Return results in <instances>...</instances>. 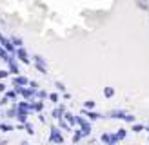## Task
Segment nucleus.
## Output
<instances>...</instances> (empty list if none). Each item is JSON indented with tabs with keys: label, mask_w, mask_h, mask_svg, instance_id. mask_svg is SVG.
<instances>
[{
	"label": "nucleus",
	"mask_w": 149,
	"mask_h": 145,
	"mask_svg": "<svg viewBox=\"0 0 149 145\" xmlns=\"http://www.w3.org/2000/svg\"><path fill=\"white\" fill-rule=\"evenodd\" d=\"M124 120H125V122H131V123H135V116H131V114H127V113H125Z\"/></svg>",
	"instance_id": "24"
},
{
	"label": "nucleus",
	"mask_w": 149,
	"mask_h": 145,
	"mask_svg": "<svg viewBox=\"0 0 149 145\" xmlns=\"http://www.w3.org/2000/svg\"><path fill=\"white\" fill-rule=\"evenodd\" d=\"M58 127L64 129V130H69V129H71V125H69V123H65L62 118H58Z\"/></svg>",
	"instance_id": "13"
},
{
	"label": "nucleus",
	"mask_w": 149,
	"mask_h": 145,
	"mask_svg": "<svg viewBox=\"0 0 149 145\" xmlns=\"http://www.w3.org/2000/svg\"><path fill=\"white\" fill-rule=\"evenodd\" d=\"M93 107H95V102H93V100L86 102V109H93Z\"/></svg>",
	"instance_id": "26"
},
{
	"label": "nucleus",
	"mask_w": 149,
	"mask_h": 145,
	"mask_svg": "<svg viewBox=\"0 0 149 145\" xmlns=\"http://www.w3.org/2000/svg\"><path fill=\"white\" fill-rule=\"evenodd\" d=\"M35 96H36V98H46V96H47V93H46V91H38V93L35 91Z\"/></svg>",
	"instance_id": "22"
},
{
	"label": "nucleus",
	"mask_w": 149,
	"mask_h": 145,
	"mask_svg": "<svg viewBox=\"0 0 149 145\" xmlns=\"http://www.w3.org/2000/svg\"><path fill=\"white\" fill-rule=\"evenodd\" d=\"M6 104H7V98H6V96H4V98H2V100H0V105H6Z\"/></svg>",
	"instance_id": "32"
},
{
	"label": "nucleus",
	"mask_w": 149,
	"mask_h": 145,
	"mask_svg": "<svg viewBox=\"0 0 149 145\" xmlns=\"http://www.w3.org/2000/svg\"><path fill=\"white\" fill-rule=\"evenodd\" d=\"M49 143H64V136L58 133V127H53V129H51Z\"/></svg>",
	"instance_id": "2"
},
{
	"label": "nucleus",
	"mask_w": 149,
	"mask_h": 145,
	"mask_svg": "<svg viewBox=\"0 0 149 145\" xmlns=\"http://www.w3.org/2000/svg\"><path fill=\"white\" fill-rule=\"evenodd\" d=\"M62 118L68 120V122H69V125H74V116H73L71 113H64V114H62Z\"/></svg>",
	"instance_id": "12"
},
{
	"label": "nucleus",
	"mask_w": 149,
	"mask_h": 145,
	"mask_svg": "<svg viewBox=\"0 0 149 145\" xmlns=\"http://www.w3.org/2000/svg\"><path fill=\"white\" fill-rule=\"evenodd\" d=\"M27 85H31V89H35V91H36V87H38V82H35V80H33V82H29Z\"/></svg>",
	"instance_id": "27"
},
{
	"label": "nucleus",
	"mask_w": 149,
	"mask_h": 145,
	"mask_svg": "<svg viewBox=\"0 0 149 145\" xmlns=\"http://www.w3.org/2000/svg\"><path fill=\"white\" fill-rule=\"evenodd\" d=\"M124 116H125V111H113L109 114V118H120V120H124Z\"/></svg>",
	"instance_id": "11"
},
{
	"label": "nucleus",
	"mask_w": 149,
	"mask_h": 145,
	"mask_svg": "<svg viewBox=\"0 0 149 145\" xmlns=\"http://www.w3.org/2000/svg\"><path fill=\"white\" fill-rule=\"evenodd\" d=\"M144 127L142 125H133V130H135V133H140V130H142Z\"/></svg>",
	"instance_id": "29"
},
{
	"label": "nucleus",
	"mask_w": 149,
	"mask_h": 145,
	"mask_svg": "<svg viewBox=\"0 0 149 145\" xmlns=\"http://www.w3.org/2000/svg\"><path fill=\"white\" fill-rule=\"evenodd\" d=\"M0 53H2V46H0Z\"/></svg>",
	"instance_id": "34"
},
{
	"label": "nucleus",
	"mask_w": 149,
	"mask_h": 145,
	"mask_svg": "<svg viewBox=\"0 0 149 145\" xmlns=\"http://www.w3.org/2000/svg\"><path fill=\"white\" fill-rule=\"evenodd\" d=\"M0 129H2L4 133H7V130H11L13 127H11V125H0Z\"/></svg>",
	"instance_id": "28"
},
{
	"label": "nucleus",
	"mask_w": 149,
	"mask_h": 145,
	"mask_svg": "<svg viewBox=\"0 0 149 145\" xmlns=\"http://www.w3.org/2000/svg\"><path fill=\"white\" fill-rule=\"evenodd\" d=\"M33 62H35V67L38 69L42 75H47V67H46V60L40 56V55H35L33 56Z\"/></svg>",
	"instance_id": "1"
},
{
	"label": "nucleus",
	"mask_w": 149,
	"mask_h": 145,
	"mask_svg": "<svg viewBox=\"0 0 149 145\" xmlns=\"http://www.w3.org/2000/svg\"><path fill=\"white\" fill-rule=\"evenodd\" d=\"M7 76H9V71H4V69H0V80H6Z\"/></svg>",
	"instance_id": "23"
},
{
	"label": "nucleus",
	"mask_w": 149,
	"mask_h": 145,
	"mask_svg": "<svg viewBox=\"0 0 149 145\" xmlns=\"http://www.w3.org/2000/svg\"><path fill=\"white\" fill-rule=\"evenodd\" d=\"M115 94V91H113V87H106V89H104V96L106 98H111Z\"/></svg>",
	"instance_id": "15"
},
{
	"label": "nucleus",
	"mask_w": 149,
	"mask_h": 145,
	"mask_svg": "<svg viewBox=\"0 0 149 145\" xmlns=\"http://www.w3.org/2000/svg\"><path fill=\"white\" fill-rule=\"evenodd\" d=\"M20 94H22V96H24V98H35V89H31V87H29V89H20Z\"/></svg>",
	"instance_id": "7"
},
{
	"label": "nucleus",
	"mask_w": 149,
	"mask_h": 145,
	"mask_svg": "<svg viewBox=\"0 0 149 145\" xmlns=\"http://www.w3.org/2000/svg\"><path fill=\"white\" fill-rule=\"evenodd\" d=\"M80 138H82V130H77V133H74V134H73V142H74V143H77V142L80 140Z\"/></svg>",
	"instance_id": "21"
},
{
	"label": "nucleus",
	"mask_w": 149,
	"mask_h": 145,
	"mask_svg": "<svg viewBox=\"0 0 149 145\" xmlns=\"http://www.w3.org/2000/svg\"><path fill=\"white\" fill-rule=\"evenodd\" d=\"M55 85H56V89H58V91H62V93L65 91V85H64V84H60V82H55Z\"/></svg>",
	"instance_id": "25"
},
{
	"label": "nucleus",
	"mask_w": 149,
	"mask_h": 145,
	"mask_svg": "<svg viewBox=\"0 0 149 145\" xmlns=\"http://www.w3.org/2000/svg\"><path fill=\"white\" fill-rule=\"evenodd\" d=\"M82 114H86L89 120H98L100 118V114L98 113H93V111H87V109H84V111H82Z\"/></svg>",
	"instance_id": "8"
},
{
	"label": "nucleus",
	"mask_w": 149,
	"mask_h": 145,
	"mask_svg": "<svg viewBox=\"0 0 149 145\" xmlns=\"http://www.w3.org/2000/svg\"><path fill=\"white\" fill-rule=\"evenodd\" d=\"M44 105L40 104V102H36V104H31V111H42Z\"/></svg>",
	"instance_id": "17"
},
{
	"label": "nucleus",
	"mask_w": 149,
	"mask_h": 145,
	"mask_svg": "<svg viewBox=\"0 0 149 145\" xmlns=\"http://www.w3.org/2000/svg\"><path fill=\"white\" fill-rule=\"evenodd\" d=\"M15 55H17V58H18L20 62H24V64H29V62H31V60H29V56H27V53H26L22 47H17V49H15Z\"/></svg>",
	"instance_id": "4"
},
{
	"label": "nucleus",
	"mask_w": 149,
	"mask_h": 145,
	"mask_svg": "<svg viewBox=\"0 0 149 145\" xmlns=\"http://www.w3.org/2000/svg\"><path fill=\"white\" fill-rule=\"evenodd\" d=\"M7 116H9V118H15V116H17V105H15L13 109H9V111H7Z\"/></svg>",
	"instance_id": "19"
},
{
	"label": "nucleus",
	"mask_w": 149,
	"mask_h": 145,
	"mask_svg": "<svg viewBox=\"0 0 149 145\" xmlns=\"http://www.w3.org/2000/svg\"><path fill=\"white\" fill-rule=\"evenodd\" d=\"M9 40H11V44L15 47H22V46H24V40L18 38V36H13V38H9Z\"/></svg>",
	"instance_id": "10"
},
{
	"label": "nucleus",
	"mask_w": 149,
	"mask_h": 145,
	"mask_svg": "<svg viewBox=\"0 0 149 145\" xmlns=\"http://www.w3.org/2000/svg\"><path fill=\"white\" fill-rule=\"evenodd\" d=\"M24 127L27 129V133H29V134H35V129H33L31 123H27V122H26V123H24Z\"/></svg>",
	"instance_id": "20"
},
{
	"label": "nucleus",
	"mask_w": 149,
	"mask_h": 145,
	"mask_svg": "<svg viewBox=\"0 0 149 145\" xmlns=\"http://www.w3.org/2000/svg\"><path fill=\"white\" fill-rule=\"evenodd\" d=\"M2 36H4V35H2V33H0V40H2Z\"/></svg>",
	"instance_id": "33"
},
{
	"label": "nucleus",
	"mask_w": 149,
	"mask_h": 145,
	"mask_svg": "<svg viewBox=\"0 0 149 145\" xmlns=\"http://www.w3.org/2000/svg\"><path fill=\"white\" fill-rule=\"evenodd\" d=\"M49 98L53 100V102H58V94H55V93H53V94H49Z\"/></svg>",
	"instance_id": "30"
},
{
	"label": "nucleus",
	"mask_w": 149,
	"mask_h": 145,
	"mask_svg": "<svg viewBox=\"0 0 149 145\" xmlns=\"http://www.w3.org/2000/svg\"><path fill=\"white\" fill-rule=\"evenodd\" d=\"M64 113H65V107H64V105H62V107H58V109H55V111H53V118H56V120H58V118H62V114H64Z\"/></svg>",
	"instance_id": "9"
},
{
	"label": "nucleus",
	"mask_w": 149,
	"mask_h": 145,
	"mask_svg": "<svg viewBox=\"0 0 149 145\" xmlns=\"http://www.w3.org/2000/svg\"><path fill=\"white\" fill-rule=\"evenodd\" d=\"M29 84V80L26 78V76H20V75H17L13 78V85L15 87H24V85H27Z\"/></svg>",
	"instance_id": "5"
},
{
	"label": "nucleus",
	"mask_w": 149,
	"mask_h": 145,
	"mask_svg": "<svg viewBox=\"0 0 149 145\" xmlns=\"http://www.w3.org/2000/svg\"><path fill=\"white\" fill-rule=\"evenodd\" d=\"M0 93H6V84L0 82Z\"/></svg>",
	"instance_id": "31"
},
{
	"label": "nucleus",
	"mask_w": 149,
	"mask_h": 145,
	"mask_svg": "<svg viewBox=\"0 0 149 145\" xmlns=\"http://www.w3.org/2000/svg\"><path fill=\"white\" fill-rule=\"evenodd\" d=\"M7 67H9V75H18V72H20V69H18V65H17L15 60L7 64Z\"/></svg>",
	"instance_id": "6"
},
{
	"label": "nucleus",
	"mask_w": 149,
	"mask_h": 145,
	"mask_svg": "<svg viewBox=\"0 0 149 145\" xmlns=\"http://www.w3.org/2000/svg\"><path fill=\"white\" fill-rule=\"evenodd\" d=\"M125 134H127V133H125V129H118V133H116L115 136L118 138V140H124V138H125Z\"/></svg>",
	"instance_id": "16"
},
{
	"label": "nucleus",
	"mask_w": 149,
	"mask_h": 145,
	"mask_svg": "<svg viewBox=\"0 0 149 145\" xmlns=\"http://www.w3.org/2000/svg\"><path fill=\"white\" fill-rule=\"evenodd\" d=\"M0 46H2V49L4 51H7V53H15V49H17V47H15L13 46V44H11V40L9 38H6V36H2V40H0Z\"/></svg>",
	"instance_id": "3"
},
{
	"label": "nucleus",
	"mask_w": 149,
	"mask_h": 145,
	"mask_svg": "<svg viewBox=\"0 0 149 145\" xmlns=\"http://www.w3.org/2000/svg\"><path fill=\"white\" fill-rule=\"evenodd\" d=\"M15 118H18L20 123H26V122H27V114H24V113H17V116H15Z\"/></svg>",
	"instance_id": "14"
},
{
	"label": "nucleus",
	"mask_w": 149,
	"mask_h": 145,
	"mask_svg": "<svg viewBox=\"0 0 149 145\" xmlns=\"http://www.w3.org/2000/svg\"><path fill=\"white\" fill-rule=\"evenodd\" d=\"M4 96H6V98H11V100H15V98H17V91H7V93L4 94Z\"/></svg>",
	"instance_id": "18"
}]
</instances>
